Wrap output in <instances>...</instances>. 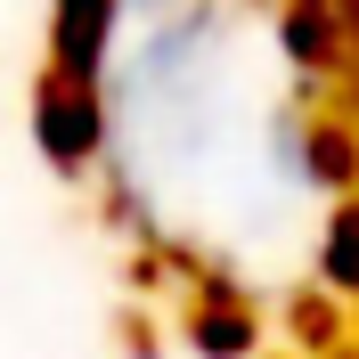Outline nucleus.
I'll use <instances>...</instances> for the list:
<instances>
[{
  "instance_id": "obj_1",
  "label": "nucleus",
  "mask_w": 359,
  "mask_h": 359,
  "mask_svg": "<svg viewBox=\"0 0 359 359\" xmlns=\"http://www.w3.org/2000/svg\"><path fill=\"white\" fill-rule=\"evenodd\" d=\"M90 156L172 262L262 278L311 221L318 131L262 0H98L82 49Z\"/></svg>"
}]
</instances>
